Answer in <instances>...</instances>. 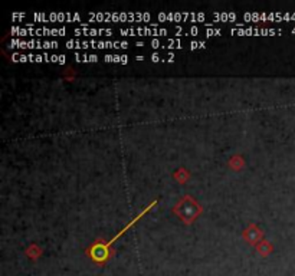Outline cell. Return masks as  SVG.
<instances>
[{
    "mask_svg": "<svg viewBox=\"0 0 295 276\" xmlns=\"http://www.w3.org/2000/svg\"><path fill=\"white\" fill-rule=\"evenodd\" d=\"M68 49H87V48H95V49H125L128 48L127 42H97V41H68L67 43Z\"/></svg>",
    "mask_w": 295,
    "mask_h": 276,
    "instance_id": "cell-1",
    "label": "cell"
},
{
    "mask_svg": "<svg viewBox=\"0 0 295 276\" xmlns=\"http://www.w3.org/2000/svg\"><path fill=\"white\" fill-rule=\"evenodd\" d=\"M13 61L16 62H58L65 64L67 58L64 55H13Z\"/></svg>",
    "mask_w": 295,
    "mask_h": 276,
    "instance_id": "cell-2",
    "label": "cell"
},
{
    "mask_svg": "<svg viewBox=\"0 0 295 276\" xmlns=\"http://www.w3.org/2000/svg\"><path fill=\"white\" fill-rule=\"evenodd\" d=\"M10 46L13 48H23V49H53L59 45L56 42H39V41H12Z\"/></svg>",
    "mask_w": 295,
    "mask_h": 276,
    "instance_id": "cell-3",
    "label": "cell"
},
{
    "mask_svg": "<svg viewBox=\"0 0 295 276\" xmlns=\"http://www.w3.org/2000/svg\"><path fill=\"white\" fill-rule=\"evenodd\" d=\"M120 33L124 36H136V35H144V36H163L167 35L166 29H148V27H138V29H121Z\"/></svg>",
    "mask_w": 295,
    "mask_h": 276,
    "instance_id": "cell-4",
    "label": "cell"
},
{
    "mask_svg": "<svg viewBox=\"0 0 295 276\" xmlns=\"http://www.w3.org/2000/svg\"><path fill=\"white\" fill-rule=\"evenodd\" d=\"M36 21H59V22H64V21H78L81 19V16L78 15H67V13H52V15H35L33 16Z\"/></svg>",
    "mask_w": 295,
    "mask_h": 276,
    "instance_id": "cell-5",
    "label": "cell"
},
{
    "mask_svg": "<svg viewBox=\"0 0 295 276\" xmlns=\"http://www.w3.org/2000/svg\"><path fill=\"white\" fill-rule=\"evenodd\" d=\"M75 35L81 36V35H87V36H98V35H113L111 29H75Z\"/></svg>",
    "mask_w": 295,
    "mask_h": 276,
    "instance_id": "cell-6",
    "label": "cell"
},
{
    "mask_svg": "<svg viewBox=\"0 0 295 276\" xmlns=\"http://www.w3.org/2000/svg\"><path fill=\"white\" fill-rule=\"evenodd\" d=\"M105 62H120V64H127L128 62V56L124 55H105L104 56Z\"/></svg>",
    "mask_w": 295,
    "mask_h": 276,
    "instance_id": "cell-7",
    "label": "cell"
},
{
    "mask_svg": "<svg viewBox=\"0 0 295 276\" xmlns=\"http://www.w3.org/2000/svg\"><path fill=\"white\" fill-rule=\"evenodd\" d=\"M74 56L76 62H97L98 61L97 55H79V53H75Z\"/></svg>",
    "mask_w": 295,
    "mask_h": 276,
    "instance_id": "cell-8",
    "label": "cell"
},
{
    "mask_svg": "<svg viewBox=\"0 0 295 276\" xmlns=\"http://www.w3.org/2000/svg\"><path fill=\"white\" fill-rule=\"evenodd\" d=\"M204 46H206L204 42H192V43H190V48H192V49H196V48H204Z\"/></svg>",
    "mask_w": 295,
    "mask_h": 276,
    "instance_id": "cell-9",
    "label": "cell"
}]
</instances>
